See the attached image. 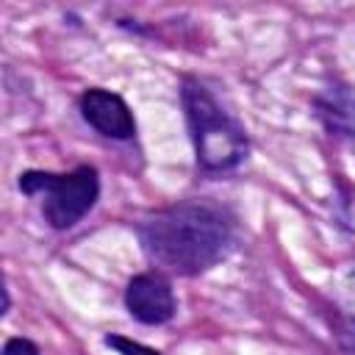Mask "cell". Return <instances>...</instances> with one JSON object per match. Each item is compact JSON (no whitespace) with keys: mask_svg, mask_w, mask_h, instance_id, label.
I'll return each instance as SVG.
<instances>
[{"mask_svg":"<svg viewBox=\"0 0 355 355\" xmlns=\"http://www.w3.org/2000/svg\"><path fill=\"white\" fill-rule=\"evenodd\" d=\"M139 241L158 269L189 277L208 272L233 252L239 222L219 202L186 200L141 219Z\"/></svg>","mask_w":355,"mask_h":355,"instance_id":"1","label":"cell"},{"mask_svg":"<svg viewBox=\"0 0 355 355\" xmlns=\"http://www.w3.org/2000/svg\"><path fill=\"white\" fill-rule=\"evenodd\" d=\"M180 100L186 122L191 130V144L197 164L205 172H230L247 158V136L241 125L216 103V97L194 78L180 86Z\"/></svg>","mask_w":355,"mask_h":355,"instance_id":"2","label":"cell"},{"mask_svg":"<svg viewBox=\"0 0 355 355\" xmlns=\"http://www.w3.org/2000/svg\"><path fill=\"white\" fill-rule=\"evenodd\" d=\"M19 189L25 194H42L44 222L55 230L75 227L100 197V175L94 166H75L72 172L55 175L42 169H28L19 175Z\"/></svg>","mask_w":355,"mask_h":355,"instance_id":"3","label":"cell"},{"mask_svg":"<svg viewBox=\"0 0 355 355\" xmlns=\"http://www.w3.org/2000/svg\"><path fill=\"white\" fill-rule=\"evenodd\" d=\"M125 308L130 316L141 324H164L175 316L178 302L172 294V286L158 272H141L130 277L125 288Z\"/></svg>","mask_w":355,"mask_h":355,"instance_id":"4","label":"cell"},{"mask_svg":"<svg viewBox=\"0 0 355 355\" xmlns=\"http://www.w3.org/2000/svg\"><path fill=\"white\" fill-rule=\"evenodd\" d=\"M80 114L97 133L108 139L125 141L136 136V119L128 103L108 89H86L80 94Z\"/></svg>","mask_w":355,"mask_h":355,"instance_id":"5","label":"cell"},{"mask_svg":"<svg viewBox=\"0 0 355 355\" xmlns=\"http://www.w3.org/2000/svg\"><path fill=\"white\" fill-rule=\"evenodd\" d=\"M316 114L330 133L355 136V97L349 92L330 89L324 97H316Z\"/></svg>","mask_w":355,"mask_h":355,"instance_id":"6","label":"cell"},{"mask_svg":"<svg viewBox=\"0 0 355 355\" xmlns=\"http://www.w3.org/2000/svg\"><path fill=\"white\" fill-rule=\"evenodd\" d=\"M105 344L114 347L119 355H161L158 349H153V347H147V344H141V341L116 336V333H108V336H105Z\"/></svg>","mask_w":355,"mask_h":355,"instance_id":"7","label":"cell"},{"mask_svg":"<svg viewBox=\"0 0 355 355\" xmlns=\"http://www.w3.org/2000/svg\"><path fill=\"white\" fill-rule=\"evenodd\" d=\"M3 355H42V352H39V347H36L31 338L14 336V338H8V341H6Z\"/></svg>","mask_w":355,"mask_h":355,"instance_id":"8","label":"cell"}]
</instances>
